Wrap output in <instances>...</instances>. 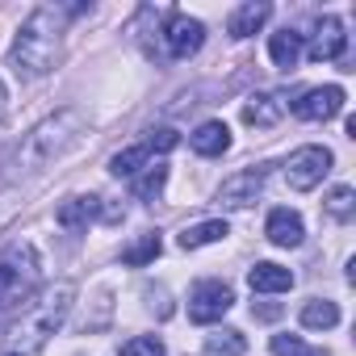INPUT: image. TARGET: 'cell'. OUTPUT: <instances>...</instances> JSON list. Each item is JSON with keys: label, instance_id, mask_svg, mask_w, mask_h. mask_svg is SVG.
<instances>
[{"label": "cell", "instance_id": "cell-9", "mask_svg": "<svg viewBox=\"0 0 356 356\" xmlns=\"http://www.w3.org/2000/svg\"><path fill=\"white\" fill-rule=\"evenodd\" d=\"M343 109V88L339 84H323V88H306L298 101H293V113L302 122H327Z\"/></svg>", "mask_w": 356, "mask_h": 356}, {"label": "cell", "instance_id": "cell-6", "mask_svg": "<svg viewBox=\"0 0 356 356\" xmlns=\"http://www.w3.org/2000/svg\"><path fill=\"white\" fill-rule=\"evenodd\" d=\"M202 42H206V26L197 17H189V13H168V22H163V51L172 59L197 55Z\"/></svg>", "mask_w": 356, "mask_h": 356}, {"label": "cell", "instance_id": "cell-20", "mask_svg": "<svg viewBox=\"0 0 356 356\" xmlns=\"http://www.w3.org/2000/svg\"><path fill=\"white\" fill-rule=\"evenodd\" d=\"M335 323H339V306H335V302L314 298V302L302 306V327H310V331H327V327H335Z\"/></svg>", "mask_w": 356, "mask_h": 356}, {"label": "cell", "instance_id": "cell-15", "mask_svg": "<svg viewBox=\"0 0 356 356\" xmlns=\"http://www.w3.org/2000/svg\"><path fill=\"white\" fill-rule=\"evenodd\" d=\"M268 5L264 0H248V5H239L235 13H231V22H227V30H231V38H252L264 22H268Z\"/></svg>", "mask_w": 356, "mask_h": 356}, {"label": "cell", "instance_id": "cell-33", "mask_svg": "<svg viewBox=\"0 0 356 356\" xmlns=\"http://www.w3.org/2000/svg\"><path fill=\"white\" fill-rule=\"evenodd\" d=\"M9 356H17V352H9Z\"/></svg>", "mask_w": 356, "mask_h": 356}, {"label": "cell", "instance_id": "cell-17", "mask_svg": "<svg viewBox=\"0 0 356 356\" xmlns=\"http://www.w3.org/2000/svg\"><path fill=\"white\" fill-rule=\"evenodd\" d=\"M92 210H97V197H67L63 206H59V227L63 231H72V235H80L84 227H88V218H92Z\"/></svg>", "mask_w": 356, "mask_h": 356}, {"label": "cell", "instance_id": "cell-11", "mask_svg": "<svg viewBox=\"0 0 356 356\" xmlns=\"http://www.w3.org/2000/svg\"><path fill=\"white\" fill-rule=\"evenodd\" d=\"M264 235H268V243H277V248H298V243H302V235H306L302 214H293V210H273V214H268Z\"/></svg>", "mask_w": 356, "mask_h": 356}, {"label": "cell", "instance_id": "cell-5", "mask_svg": "<svg viewBox=\"0 0 356 356\" xmlns=\"http://www.w3.org/2000/svg\"><path fill=\"white\" fill-rule=\"evenodd\" d=\"M331 172V151L327 147H298L285 163V181L298 193H310L314 185H323V176Z\"/></svg>", "mask_w": 356, "mask_h": 356}, {"label": "cell", "instance_id": "cell-2", "mask_svg": "<svg viewBox=\"0 0 356 356\" xmlns=\"http://www.w3.org/2000/svg\"><path fill=\"white\" fill-rule=\"evenodd\" d=\"M88 134V118L76 109V105H67V109H55L51 118H42L26 138H22V147H17V168H26V172H38V168H47V163H55L59 155H67L80 138Z\"/></svg>", "mask_w": 356, "mask_h": 356}, {"label": "cell", "instance_id": "cell-4", "mask_svg": "<svg viewBox=\"0 0 356 356\" xmlns=\"http://www.w3.org/2000/svg\"><path fill=\"white\" fill-rule=\"evenodd\" d=\"M72 298H76V285H72V281H59L55 289L42 293V302L30 306V310H34V318L26 323V343H30V348L47 343V339L63 327V318H67V310H72ZM30 310H26V314H30ZM26 314H22V318H26Z\"/></svg>", "mask_w": 356, "mask_h": 356}, {"label": "cell", "instance_id": "cell-24", "mask_svg": "<svg viewBox=\"0 0 356 356\" xmlns=\"http://www.w3.org/2000/svg\"><path fill=\"white\" fill-rule=\"evenodd\" d=\"M352 210H356V193H352L348 185L331 189V197H327V214H331V218H339V222H348V218H352Z\"/></svg>", "mask_w": 356, "mask_h": 356}, {"label": "cell", "instance_id": "cell-29", "mask_svg": "<svg viewBox=\"0 0 356 356\" xmlns=\"http://www.w3.org/2000/svg\"><path fill=\"white\" fill-rule=\"evenodd\" d=\"M147 298H151V310H155L159 318H168V314H172V306H168V293H163V289H147Z\"/></svg>", "mask_w": 356, "mask_h": 356}, {"label": "cell", "instance_id": "cell-32", "mask_svg": "<svg viewBox=\"0 0 356 356\" xmlns=\"http://www.w3.org/2000/svg\"><path fill=\"white\" fill-rule=\"evenodd\" d=\"M310 356H327V352H310Z\"/></svg>", "mask_w": 356, "mask_h": 356}, {"label": "cell", "instance_id": "cell-27", "mask_svg": "<svg viewBox=\"0 0 356 356\" xmlns=\"http://www.w3.org/2000/svg\"><path fill=\"white\" fill-rule=\"evenodd\" d=\"M273 356H310V348L298 335H273Z\"/></svg>", "mask_w": 356, "mask_h": 356}, {"label": "cell", "instance_id": "cell-1", "mask_svg": "<svg viewBox=\"0 0 356 356\" xmlns=\"http://www.w3.org/2000/svg\"><path fill=\"white\" fill-rule=\"evenodd\" d=\"M84 13V5L76 9H63V5H42L26 17V26L17 30V42H13V72L22 80H42L59 67L63 59V26L67 17Z\"/></svg>", "mask_w": 356, "mask_h": 356}, {"label": "cell", "instance_id": "cell-12", "mask_svg": "<svg viewBox=\"0 0 356 356\" xmlns=\"http://www.w3.org/2000/svg\"><path fill=\"white\" fill-rule=\"evenodd\" d=\"M248 285H252L256 293H289V289H293V273L281 268V264H273V260H260V264H252Z\"/></svg>", "mask_w": 356, "mask_h": 356}, {"label": "cell", "instance_id": "cell-16", "mask_svg": "<svg viewBox=\"0 0 356 356\" xmlns=\"http://www.w3.org/2000/svg\"><path fill=\"white\" fill-rule=\"evenodd\" d=\"M268 55H273V63L277 67H298V59H302V34L298 30H277L273 38H268Z\"/></svg>", "mask_w": 356, "mask_h": 356}, {"label": "cell", "instance_id": "cell-8", "mask_svg": "<svg viewBox=\"0 0 356 356\" xmlns=\"http://www.w3.org/2000/svg\"><path fill=\"white\" fill-rule=\"evenodd\" d=\"M264 181H268V168H243V172H235V176H227V181H222L218 202L227 210H248L264 193Z\"/></svg>", "mask_w": 356, "mask_h": 356}, {"label": "cell", "instance_id": "cell-22", "mask_svg": "<svg viewBox=\"0 0 356 356\" xmlns=\"http://www.w3.org/2000/svg\"><path fill=\"white\" fill-rule=\"evenodd\" d=\"M147 155H151V151H147L143 143H138V147H126V151H118V155L109 159V172H113V176H138V168L147 163Z\"/></svg>", "mask_w": 356, "mask_h": 356}, {"label": "cell", "instance_id": "cell-7", "mask_svg": "<svg viewBox=\"0 0 356 356\" xmlns=\"http://www.w3.org/2000/svg\"><path fill=\"white\" fill-rule=\"evenodd\" d=\"M231 306H235V293L227 281H197V289L189 298V318L193 323H218Z\"/></svg>", "mask_w": 356, "mask_h": 356}, {"label": "cell", "instance_id": "cell-26", "mask_svg": "<svg viewBox=\"0 0 356 356\" xmlns=\"http://www.w3.org/2000/svg\"><path fill=\"white\" fill-rule=\"evenodd\" d=\"M118 356H163V343H159L155 335H134V339L122 343Z\"/></svg>", "mask_w": 356, "mask_h": 356}, {"label": "cell", "instance_id": "cell-21", "mask_svg": "<svg viewBox=\"0 0 356 356\" xmlns=\"http://www.w3.org/2000/svg\"><path fill=\"white\" fill-rule=\"evenodd\" d=\"M248 352V339L239 331H214L206 335V356H243Z\"/></svg>", "mask_w": 356, "mask_h": 356}, {"label": "cell", "instance_id": "cell-31", "mask_svg": "<svg viewBox=\"0 0 356 356\" xmlns=\"http://www.w3.org/2000/svg\"><path fill=\"white\" fill-rule=\"evenodd\" d=\"M5 101H9V92H5V84H0V113H5Z\"/></svg>", "mask_w": 356, "mask_h": 356}, {"label": "cell", "instance_id": "cell-18", "mask_svg": "<svg viewBox=\"0 0 356 356\" xmlns=\"http://www.w3.org/2000/svg\"><path fill=\"white\" fill-rule=\"evenodd\" d=\"M227 235H231V227H227L222 218H210V222H197V227L181 231V248H185V252H197V248L218 243V239H227Z\"/></svg>", "mask_w": 356, "mask_h": 356}, {"label": "cell", "instance_id": "cell-30", "mask_svg": "<svg viewBox=\"0 0 356 356\" xmlns=\"http://www.w3.org/2000/svg\"><path fill=\"white\" fill-rule=\"evenodd\" d=\"M252 314H256V318H264V323H273V318L281 314V306H277V302H260V306H252Z\"/></svg>", "mask_w": 356, "mask_h": 356}, {"label": "cell", "instance_id": "cell-10", "mask_svg": "<svg viewBox=\"0 0 356 356\" xmlns=\"http://www.w3.org/2000/svg\"><path fill=\"white\" fill-rule=\"evenodd\" d=\"M348 47V34H343V22L339 17H318L314 22V34H310V59L314 63H327V59H339Z\"/></svg>", "mask_w": 356, "mask_h": 356}, {"label": "cell", "instance_id": "cell-23", "mask_svg": "<svg viewBox=\"0 0 356 356\" xmlns=\"http://www.w3.org/2000/svg\"><path fill=\"white\" fill-rule=\"evenodd\" d=\"M163 181H168V168H163V163H151V168L138 176V181H134V197H138V202H151V197H159Z\"/></svg>", "mask_w": 356, "mask_h": 356}, {"label": "cell", "instance_id": "cell-14", "mask_svg": "<svg viewBox=\"0 0 356 356\" xmlns=\"http://www.w3.org/2000/svg\"><path fill=\"white\" fill-rule=\"evenodd\" d=\"M189 143H193L197 155L214 159V155H222V151L231 147V130H227V122H202V126L189 134Z\"/></svg>", "mask_w": 356, "mask_h": 356}, {"label": "cell", "instance_id": "cell-3", "mask_svg": "<svg viewBox=\"0 0 356 356\" xmlns=\"http://www.w3.org/2000/svg\"><path fill=\"white\" fill-rule=\"evenodd\" d=\"M42 289V260L34 243H13L0 256V327L22 318Z\"/></svg>", "mask_w": 356, "mask_h": 356}, {"label": "cell", "instance_id": "cell-25", "mask_svg": "<svg viewBox=\"0 0 356 356\" xmlns=\"http://www.w3.org/2000/svg\"><path fill=\"white\" fill-rule=\"evenodd\" d=\"M22 206H26V193L17 189V185H9V189H0V231H5L17 214H22Z\"/></svg>", "mask_w": 356, "mask_h": 356}, {"label": "cell", "instance_id": "cell-13", "mask_svg": "<svg viewBox=\"0 0 356 356\" xmlns=\"http://www.w3.org/2000/svg\"><path fill=\"white\" fill-rule=\"evenodd\" d=\"M285 118V97L281 92H256L243 105V122L248 126H277Z\"/></svg>", "mask_w": 356, "mask_h": 356}, {"label": "cell", "instance_id": "cell-19", "mask_svg": "<svg viewBox=\"0 0 356 356\" xmlns=\"http://www.w3.org/2000/svg\"><path fill=\"white\" fill-rule=\"evenodd\" d=\"M159 248H163L159 231H143L134 243H126V248H122V264H130V268H143V264H151V260L159 256Z\"/></svg>", "mask_w": 356, "mask_h": 356}, {"label": "cell", "instance_id": "cell-28", "mask_svg": "<svg viewBox=\"0 0 356 356\" xmlns=\"http://www.w3.org/2000/svg\"><path fill=\"white\" fill-rule=\"evenodd\" d=\"M176 143H181V138H176V130H168V126H159V130H151V138L143 143L147 151H172Z\"/></svg>", "mask_w": 356, "mask_h": 356}]
</instances>
